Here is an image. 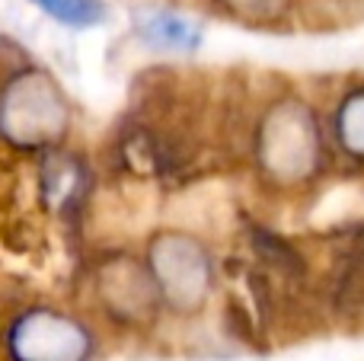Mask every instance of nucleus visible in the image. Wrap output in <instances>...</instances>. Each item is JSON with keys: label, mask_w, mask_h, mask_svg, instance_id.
Listing matches in <instances>:
<instances>
[{"label": "nucleus", "mask_w": 364, "mask_h": 361, "mask_svg": "<svg viewBox=\"0 0 364 361\" xmlns=\"http://www.w3.org/2000/svg\"><path fill=\"white\" fill-rule=\"evenodd\" d=\"M141 32L154 45H160V48H192L198 42L195 26H188L186 19L173 16V13H154V16H147L141 23Z\"/></svg>", "instance_id": "nucleus-3"}, {"label": "nucleus", "mask_w": 364, "mask_h": 361, "mask_svg": "<svg viewBox=\"0 0 364 361\" xmlns=\"http://www.w3.org/2000/svg\"><path fill=\"white\" fill-rule=\"evenodd\" d=\"M339 128H342V141H346L355 153H364V96H355L346 106V112H342V119H339Z\"/></svg>", "instance_id": "nucleus-5"}, {"label": "nucleus", "mask_w": 364, "mask_h": 361, "mask_svg": "<svg viewBox=\"0 0 364 361\" xmlns=\"http://www.w3.org/2000/svg\"><path fill=\"white\" fill-rule=\"evenodd\" d=\"M68 125L58 87L45 74H19L0 93V134L19 147H38L55 141Z\"/></svg>", "instance_id": "nucleus-1"}, {"label": "nucleus", "mask_w": 364, "mask_h": 361, "mask_svg": "<svg viewBox=\"0 0 364 361\" xmlns=\"http://www.w3.org/2000/svg\"><path fill=\"white\" fill-rule=\"evenodd\" d=\"M36 4L68 26H93L106 13L100 0H36Z\"/></svg>", "instance_id": "nucleus-4"}, {"label": "nucleus", "mask_w": 364, "mask_h": 361, "mask_svg": "<svg viewBox=\"0 0 364 361\" xmlns=\"http://www.w3.org/2000/svg\"><path fill=\"white\" fill-rule=\"evenodd\" d=\"M13 361H83L90 336L77 320L55 311H29L10 326L6 336Z\"/></svg>", "instance_id": "nucleus-2"}]
</instances>
